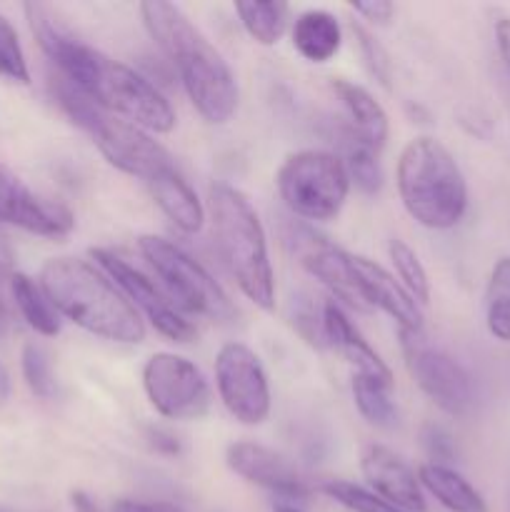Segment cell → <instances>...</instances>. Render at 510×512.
Masks as SVG:
<instances>
[{
    "instance_id": "37",
    "label": "cell",
    "mask_w": 510,
    "mask_h": 512,
    "mask_svg": "<svg viewBox=\"0 0 510 512\" xmlns=\"http://www.w3.org/2000/svg\"><path fill=\"white\" fill-rule=\"evenodd\" d=\"M495 43H498L500 58H503L505 68L510 70V18H500L495 23Z\"/></svg>"
},
{
    "instance_id": "38",
    "label": "cell",
    "mask_w": 510,
    "mask_h": 512,
    "mask_svg": "<svg viewBox=\"0 0 510 512\" xmlns=\"http://www.w3.org/2000/svg\"><path fill=\"white\" fill-rule=\"evenodd\" d=\"M70 505H73L75 512H103V508L95 503V498H90L85 490H73L70 493Z\"/></svg>"
},
{
    "instance_id": "7",
    "label": "cell",
    "mask_w": 510,
    "mask_h": 512,
    "mask_svg": "<svg viewBox=\"0 0 510 512\" xmlns=\"http://www.w3.org/2000/svg\"><path fill=\"white\" fill-rule=\"evenodd\" d=\"M140 253L168 290V300L178 310L200 318L228 323L235 318V308L213 275L190 258L183 248L160 235H140Z\"/></svg>"
},
{
    "instance_id": "1",
    "label": "cell",
    "mask_w": 510,
    "mask_h": 512,
    "mask_svg": "<svg viewBox=\"0 0 510 512\" xmlns=\"http://www.w3.org/2000/svg\"><path fill=\"white\" fill-rule=\"evenodd\" d=\"M43 53L60 70V78L83 90L110 115L150 133H170L175 128V110L165 95L130 65L110 60L63 30L43 40Z\"/></svg>"
},
{
    "instance_id": "25",
    "label": "cell",
    "mask_w": 510,
    "mask_h": 512,
    "mask_svg": "<svg viewBox=\"0 0 510 512\" xmlns=\"http://www.w3.org/2000/svg\"><path fill=\"white\" fill-rule=\"evenodd\" d=\"M488 330L498 340H510V258H500L490 275L488 293Z\"/></svg>"
},
{
    "instance_id": "18",
    "label": "cell",
    "mask_w": 510,
    "mask_h": 512,
    "mask_svg": "<svg viewBox=\"0 0 510 512\" xmlns=\"http://www.w3.org/2000/svg\"><path fill=\"white\" fill-rule=\"evenodd\" d=\"M148 188L153 193L155 203L163 210L165 218L175 225L183 233L195 235L200 233L205 223V208L200 203V198L195 195V190L190 188L188 180L180 175V170L175 165L160 170L155 178L148 180Z\"/></svg>"
},
{
    "instance_id": "39",
    "label": "cell",
    "mask_w": 510,
    "mask_h": 512,
    "mask_svg": "<svg viewBox=\"0 0 510 512\" xmlns=\"http://www.w3.org/2000/svg\"><path fill=\"white\" fill-rule=\"evenodd\" d=\"M13 268H15L13 245H10L8 238L0 233V275H10V278H13Z\"/></svg>"
},
{
    "instance_id": "12",
    "label": "cell",
    "mask_w": 510,
    "mask_h": 512,
    "mask_svg": "<svg viewBox=\"0 0 510 512\" xmlns=\"http://www.w3.org/2000/svg\"><path fill=\"white\" fill-rule=\"evenodd\" d=\"M0 223L18 225L43 238H65L73 233L75 215L58 200L35 195L18 175L0 165Z\"/></svg>"
},
{
    "instance_id": "32",
    "label": "cell",
    "mask_w": 510,
    "mask_h": 512,
    "mask_svg": "<svg viewBox=\"0 0 510 512\" xmlns=\"http://www.w3.org/2000/svg\"><path fill=\"white\" fill-rule=\"evenodd\" d=\"M420 440H423V448L425 453L433 458L435 465H445L450 460H455V443L450 438V433L440 425H423L420 430Z\"/></svg>"
},
{
    "instance_id": "10",
    "label": "cell",
    "mask_w": 510,
    "mask_h": 512,
    "mask_svg": "<svg viewBox=\"0 0 510 512\" xmlns=\"http://www.w3.org/2000/svg\"><path fill=\"white\" fill-rule=\"evenodd\" d=\"M405 363L418 388L448 415H465L473 405V383L463 365L425 343L423 333H400Z\"/></svg>"
},
{
    "instance_id": "33",
    "label": "cell",
    "mask_w": 510,
    "mask_h": 512,
    "mask_svg": "<svg viewBox=\"0 0 510 512\" xmlns=\"http://www.w3.org/2000/svg\"><path fill=\"white\" fill-rule=\"evenodd\" d=\"M293 325L310 345L315 348H325L328 340H325V323H323V315H315V310L310 308V303H298L293 315Z\"/></svg>"
},
{
    "instance_id": "31",
    "label": "cell",
    "mask_w": 510,
    "mask_h": 512,
    "mask_svg": "<svg viewBox=\"0 0 510 512\" xmlns=\"http://www.w3.org/2000/svg\"><path fill=\"white\" fill-rule=\"evenodd\" d=\"M353 33H355V38H358L360 53H363L365 65H368L370 73L375 75V80H378L380 85L390 88V78H393V65H390L388 53H385L383 45H380L378 40H375L373 35L368 33V30L360 28V25H353Z\"/></svg>"
},
{
    "instance_id": "40",
    "label": "cell",
    "mask_w": 510,
    "mask_h": 512,
    "mask_svg": "<svg viewBox=\"0 0 510 512\" xmlns=\"http://www.w3.org/2000/svg\"><path fill=\"white\" fill-rule=\"evenodd\" d=\"M8 398H10V375L8 370H5V365L0 363V403H5Z\"/></svg>"
},
{
    "instance_id": "21",
    "label": "cell",
    "mask_w": 510,
    "mask_h": 512,
    "mask_svg": "<svg viewBox=\"0 0 510 512\" xmlns=\"http://www.w3.org/2000/svg\"><path fill=\"white\" fill-rule=\"evenodd\" d=\"M418 483L450 512H485L478 490L448 465L425 463L418 470Z\"/></svg>"
},
{
    "instance_id": "15",
    "label": "cell",
    "mask_w": 510,
    "mask_h": 512,
    "mask_svg": "<svg viewBox=\"0 0 510 512\" xmlns=\"http://www.w3.org/2000/svg\"><path fill=\"white\" fill-rule=\"evenodd\" d=\"M360 470L370 488L378 498L398 508L400 512H425L423 490L418 478L408 468L405 460H400L385 445H368L360 455Z\"/></svg>"
},
{
    "instance_id": "2",
    "label": "cell",
    "mask_w": 510,
    "mask_h": 512,
    "mask_svg": "<svg viewBox=\"0 0 510 512\" xmlns=\"http://www.w3.org/2000/svg\"><path fill=\"white\" fill-rule=\"evenodd\" d=\"M150 38L178 68L193 108L210 125L228 123L238 108V80L220 50L190 23L188 15L165 0L140 3Z\"/></svg>"
},
{
    "instance_id": "26",
    "label": "cell",
    "mask_w": 510,
    "mask_h": 512,
    "mask_svg": "<svg viewBox=\"0 0 510 512\" xmlns=\"http://www.w3.org/2000/svg\"><path fill=\"white\" fill-rule=\"evenodd\" d=\"M388 255L395 265V273L403 280V288L413 295L415 303L425 305L430 300V280L425 273L423 263H420L418 255L413 253L410 245H405L403 240L393 238L388 243Z\"/></svg>"
},
{
    "instance_id": "6",
    "label": "cell",
    "mask_w": 510,
    "mask_h": 512,
    "mask_svg": "<svg viewBox=\"0 0 510 512\" xmlns=\"http://www.w3.org/2000/svg\"><path fill=\"white\" fill-rule=\"evenodd\" d=\"M275 185L290 213L325 223L343 210L350 175L343 160L328 150H298L283 160Z\"/></svg>"
},
{
    "instance_id": "34",
    "label": "cell",
    "mask_w": 510,
    "mask_h": 512,
    "mask_svg": "<svg viewBox=\"0 0 510 512\" xmlns=\"http://www.w3.org/2000/svg\"><path fill=\"white\" fill-rule=\"evenodd\" d=\"M350 8L375 25H388L395 13V5L388 3V0H363V3H353Z\"/></svg>"
},
{
    "instance_id": "30",
    "label": "cell",
    "mask_w": 510,
    "mask_h": 512,
    "mask_svg": "<svg viewBox=\"0 0 510 512\" xmlns=\"http://www.w3.org/2000/svg\"><path fill=\"white\" fill-rule=\"evenodd\" d=\"M0 75L13 80V83H30V70L28 63H25L18 30L3 15H0Z\"/></svg>"
},
{
    "instance_id": "29",
    "label": "cell",
    "mask_w": 510,
    "mask_h": 512,
    "mask_svg": "<svg viewBox=\"0 0 510 512\" xmlns=\"http://www.w3.org/2000/svg\"><path fill=\"white\" fill-rule=\"evenodd\" d=\"M20 368H23V378L28 383L30 393L38 398L48 400L55 395V375L50 370V360L40 345L28 343L20 355Z\"/></svg>"
},
{
    "instance_id": "27",
    "label": "cell",
    "mask_w": 510,
    "mask_h": 512,
    "mask_svg": "<svg viewBox=\"0 0 510 512\" xmlns=\"http://www.w3.org/2000/svg\"><path fill=\"white\" fill-rule=\"evenodd\" d=\"M353 145L348 148V158H345V168H348L350 183L358 185L363 193L375 195L383 185V170H380V160L375 150H370L368 145L360 143L358 138H350Z\"/></svg>"
},
{
    "instance_id": "17",
    "label": "cell",
    "mask_w": 510,
    "mask_h": 512,
    "mask_svg": "<svg viewBox=\"0 0 510 512\" xmlns=\"http://www.w3.org/2000/svg\"><path fill=\"white\" fill-rule=\"evenodd\" d=\"M323 323L328 345H333V348L358 370V375H368V378H375L393 388V373H390L388 365H385L383 358L370 348L368 340L358 333V328L350 323L348 315H345L343 310H340V305H335L333 300L325 303Z\"/></svg>"
},
{
    "instance_id": "41",
    "label": "cell",
    "mask_w": 510,
    "mask_h": 512,
    "mask_svg": "<svg viewBox=\"0 0 510 512\" xmlns=\"http://www.w3.org/2000/svg\"><path fill=\"white\" fill-rule=\"evenodd\" d=\"M5 318H8V315H5V305H3V300H0V333L5 330Z\"/></svg>"
},
{
    "instance_id": "9",
    "label": "cell",
    "mask_w": 510,
    "mask_h": 512,
    "mask_svg": "<svg viewBox=\"0 0 510 512\" xmlns=\"http://www.w3.org/2000/svg\"><path fill=\"white\" fill-rule=\"evenodd\" d=\"M215 385L228 413L243 425L270 415V383L258 355L243 343H225L215 355Z\"/></svg>"
},
{
    "instance_id": "24",
    "label": "cell",
    "mask_w": 510,
    "mask_h": 512,
    "mask_svg": "<svg viewBox=\"0 0 510 512\" xmlns=\"http://www.w3.org/2000/svg\"><path fill=\"white\" fill-rule=\"evenodd\" d=\"M390 385L368 375H355L353 378V398L360 415L375 428H395L398 425V408L390 400Z\"/></svg>"
},
{
    "instance_id": "11",
    "label": "cell",
    "mask_w": 510,
    "mask_h": 512,
    "mask_svg": "<svg viewBox=\"0 0 510 512\" xmlns=\"http://www.w3.org/2000/svg\"><path fill=\"white\" fill-rule=\"evenodd\" d=\"M90 255H93L95 263L100 265V270L118 285V290L130 300V305L143 310L145 318L153 323V328L158 330L160 335L175 340V343H188V340L195 338L193 325L178 313V308H175V305L155 288L153 280L145 278L138 268H133V265L125 263L120 255L103 248H93Z\"/></svg>"
},
{
    "instance_id": "5",
    "label": "cell",
    "mask_w": 510,
    "mask_h": 512,
    "mask_svg": "<svg viewBox=\"0 0 510 512\" xmlns=\"http://www.w3.org/2000/svg\"><path fill=\"white\" fill-rule=\"evenodd\" d=\"M398 193L415 223L430 230H448L463 220L468 188L458 163L433 138H415L398 158Z\"/></svg>"
},
{
    "instance_id": "16",
    "label": "cell",
    "mask_w": 510,
    "mask_h": 512,
    "mask_svg": "<svg viewBox=\"0 0 510 512\" xmlns=\"http://www.w3.org/2000/svg\"><path fill=\"white\" fill-rule=\"evenodd\" d=\"M300 258H303L305 270H308L313 278H318L335 298L343 300L350 308L360 310V313H370V310L365 308L363 298H360L358 285H355L353 255L335 248V245L325 243L323 238H313L308 240V245L303 248Z\"/></svg>"
},
{
    "instance_id": "20",
    "label": "cell",
    "mask_w": 510,
    "mask_h": 512,
    "mask_svg": "<svg viewBox=\"0 0 510 512\" xmlns=\"http://www.w3.org/2000/svg\"><path fill=\"white\" fill-rule=\"evenodd\" d=\"M293 45L308 63H328L343 45V28L328 10H305L295 18Z\"/></svg>"
},
{
    "instance_id": "14",
    "label": "cell",
    "mask_w": 510,
    "mask_h": 512,
    "mask_svg": "<svg viewBox=\"0 0 510 512\" xmlns=\"http://www.w3.org/2000/svg\"><path fill=\"white\" fill-rule=\"evenodd\" d=\"M353 275L365 308L383 310L400 325V333H423V313L418 303L388 270L373 260L353 255Z\"/></svg>"
},
{
    "instance_id": "13",
    "label": "cell",
    "mask_w": 510,
    "mask_h": 512,
    "mask_svg": "<svg viewBox=\"0 0 510 512\" xmlns=\"http://www.w3.org/2000/svg\"><path fill=\"white\" fill-rule=\"evenodd\" d=\"M225 463L238 478L258 485V488L278 493L283 498H305L308 485L298 470L275 450L258 443H233L225 450Z\"/></svg>"
},
{
    "instance_id": "43",
    "label": "cell",
    "mask_w": 510,
    "mask_h": 512,
    "mask_svg": "<svg viewBox=\"0 0 510 512\" xmlns=\"http://www.w3.org/2000/svg\"><path fill=\"white\" fill-rule=\"evenodd\" d=\"M0 512H18V510H10V508H0Z\"/></svg>"
},
{
    "instance_id": "36",
    "label": "cell",
    "mask_w": 510,
    "mask_h": 512,
    "mask_svg": "<svg viewBox=\"0 0 510 512\" xmlns=\"http://www.w3.org/2000/svg\"><path fill=\"white\" fill-rule=\"evenodd\" d=\"M148 440H150V445L155 448V453H163V455H178L180 453L178 438H173V435L165 433V430L150 428Z\"/></svg>"
},
{
    "instance_id": "35",
    "label": "cell",
    "mask_w": 510,
    "mask_h": 512,
    "mask_svg": "<svg viewBox=\"0 0 510 512\" xmlns=\"http://www.w3.org/2000/svg\"><path fill=\"white\" fill-rule=\"evenodd\" d=\"M110 512H183L175 503H165V500H115Z\"/></svg>"
},
{
    "instance_id": "19",
    "label": "cell",
    "mask_w": 510,
    "mask_h": 512,
    "mask_svg": "<svg viewBox=\"0 0 510 512\" xmlns=\"http://www.w3.org/2000/svg\"><path fill=\"white\" fill-rule=\"evenodd\" d=\"M333 93L338 95V100L343 103V108L348 110V118L353 123V135L363 145H368L370 150H383L388 143L390 123L388 113L383 110V105L363 88V85H355L350 80L335 78L333 80Z\"/></svg>"
},
{
    "instance_id": "4",
    "label": "cell",
    "mask_w": 510,
    "mask_h": 512,
    "mask_svg": "<svg viewBox=\"0 0 510 512\" xmlns=\"http://www.w3.org/2000/svg\"><path fill=\"white\" fill-rule=\"evenodd\" d=\"M213 238L245 298L263 310L275 308V273L268 255V238L258 213L238 188L213 183L208 190Z\"/></svg>"
},
{
    "instance_id": "23",
    "label": "cell",
    "mask_w": 510,
    "mask_h": 512,
    "mask_svg": "<svg viewBox=\"0 0 510 512\" xmlns=\"http://www.w3.org/2000/svg\"><path fill=\"white\" fill-rule=\"evenodd\" d=\"M235 13H238L240 23L248 30L250 38L260 45H275L285 33V23H288V5L275 3H255V0H240L235 3Z\"/></svg>"
},
{
    "instance_id": "3",
    "label": "cell",
    "mask_w": 510,
    "mask_h": 512,
    "mask_svg": "<svg viewBox=\"0 0 510 512\" xmlns=\"http://www.w3.org/2000/svg\"><path fill=\"white\" fill-rule=\"evenodd\" d=\"M40 288L60 315L88 333L120 345L145 340V323L113 280L78 258H50Z\"/></svg>"
},
{
    "instance_id": "22",
    "label": "cell",
    "mask_w": 510,
    "mask_h": 512,
    "mask_svg": "<svg viewBox=\"0 0 510 512\" xmlns=\"http://www.w3.org/2000/svg\"><path fill=\"white\" fill-rule=\"evenodd\" d=\"M10 290H13V298L20 315H23L25 323H28L35 333L45 335V338H53V335L60 333L58 310H55L53 305H50V300L45 298L43 288H38L28 275L13 273V278H10Z\"/></svg>"
},
{
    "instance_id": "8",
    "label": "cell",
    "mask_w": 510,
    "mask_h": 512,
    "mask_svg": "<svg viewBox=\"0 0 510 512\" xmlns=\"http://www.w3.org/2000/svg\"><path fill=\"white\" fill-rule=\"evenodd\" d=\"M143 388L163 418L198 420L210 410V385L188 358L175 353L150 355L143 368Z\"/></svg>"
},
{
    "instance_id": "28",
    "label": "cell",
    "mask_w": 510,
    "mask_h": 512,
    "mask_svg": "<svg viewBox=\"0 0 510 512\" xmlns=\"http://www.w3.org/2000/svg\"><path fill=\"white\" fill-rule=\"evenodd\" d=\"M320 490L350 512H400L398 508L385 503L383 498H378L375 493L360 488V485L348 483V480H328V483L320 485Z\"/></svg>"
},
{
    "instance_id": "42",
    "label": "cell",
    "mask_w": 510,
    "mask_h": 512,
    "mask_svg": "<svg viewBox=\"0 0 510 512\" xmlns=\"http://www.w3.org/2000/svg\"><path fill=\"white\" fill-rule=\"evenodd\" d=\"M275 512H303L300 508H293V505H278Z\"/></svg>"
}]
</instances>
